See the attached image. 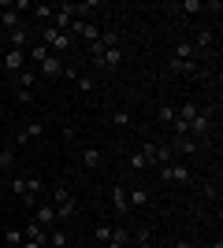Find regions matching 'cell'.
Masks as SVG:
<instances>
[{
	"mask_svg": "<svg viewBox=\"0 0 223 248\" xmlns=\"http://www.w3.org/2000/svg\"><path fill=\"white\" fill-rule=\"evenodd\" d=\"M34 222H37V226H56V222H60V218H56V207L52 204H37V218H34Z\"/></svg>",
	"mask_w": 223,
	"mask_h": 248,
	"instance_id": "12",
	"label": "cell"
},
{
	"mask_svg": "<svg viewBox=\"0 0 223 248\" xmlns=\"http://www.w3.org/2000/svg\"><path fill=\"white\" fill-rule=\"evenodd\" d=\"M78 159H82V167L86 170H101V148H82V155H78Z\"/></svg>",
	"mask_w": 223,
	"mask_h": 248,
	"instance_id": "15",
	"label": "cell"
},
{
	"mask_svg": "<svg viewBox=\"0 0 223 248\" xmlns=\"http://www.w3.org/2000/svg\"><path fill=\"white\" fill-rule=\"evenodd\" d=\"M22 233H26V241H37V245H49V230H45V226H37V222H34V218H30V222H26V230H22Z\"/></svg>",
	"mask_w": 223,
	"mask_h": 248,
	"instance_id": "13",
	"label": "cell"
},
{
	"mask_svg": "<svg viewBox=\"0 0 223 248\" xmlns=\"http://www.w3.org/2000/svg\"><path fill=\"white\" fill-rule=\"evenodd\" d=\"M41 134H45L41 123H26V126L19 130V137H15V141H19V145H26V141H34V137H41Z\"/></svg>",
	"mask_w": 223,
	"mask_h": 248,
	"instance_id": "19",
	"label": "cell"
},
{
	"mask_svg": "<svg viewBox=\"0 0 223 248\" xmlns=\"http://www.w3.org/2000/svg\"><path fill=\"white\" fill-rule=\"evenodd\" d=\"M127 163H130V170H149V163H145V155H141V152H130Z\"/></svg>",
	"mask_w": 223,
	"mask_h": 248,
	"instance_id": "30",
	"label": "cell"
},
{
	"mask_svg": "<svg viewBox=\"0 0 223 248\" xmlns=\"http://www.w3.org/2000/svg\"><path fill=\"white\" fill-rule=\"evenodd\" d=\"M160 170V182H179V186H193V170L186 163H164V167H156Z\"/></svg>",
	"mask_w": 223,
	"mask_h": 248,
	"instance_id": "4",
	"label": "cell"
},
{
	"mask_svg": "<svg viewBox=\"0 0 223 248\" xmlns=\"http://www.w3.org/2000/svg\"><path fill=\"white\" fill-rule=\"evenodd\" d=\"M134 123V115L127 111V108H116V111H112V126H130Z\"/></svg>",
	"mask_w": 223,
	"mask_h": 248,
	"instance_id": "25",
	"label": "cell"
},
{
	"mask_svg": "<svg viewBox=\"0 0 223 248\" xmlns=\"http://www.w3.org/2000/svg\"><path fill=\"white\" fill-rule=\"evenodd\" d=\"M168 71L171 74H201V67L190 63V60H175V56H171V60H168Z\"/></svg>",
	"mask_w": 223,
	"mask_h": 248,
	"instance_id": "14",
	"label": "cell"
},
{
	"mask_svg": "<svg viewBox=\"0 0 223 248\" xmlns=\"http://www.w3.org/2000/svg\"><path fill=\"white\" fill-rule=\"evenodd\" d=\"M11 78H15V89L30 93V85L37 82V71H19V74H11Z\"/></svg>",
	"mask_w": 223,
	"mask_h": 248,
	"instance_id": "20",
	"label": "cell"
},
{
	"mask_svg": "<svg viewBox=\"0 0 223 248\" xmlns=\"http://www.w3.org/2000/svg\"><path fill=\"white\" fill-rule=\"evenodd\" d=\"M45 56H49V48H45L41 41H34V45H30V63H34V67H37V63H41Z\"/></svg>",
	"mask_w": 223,
	"mask_h": 248,
	"instance_id": "29",
	"label": "cell"
},
{
	"mask_svg": "<svg viewBox=\"0 0 223 248\" xmlns=\"http://www.w3.org/2000/svg\"><path fill=\"white\" fill-rule=\"evenodd\" d=\"M11 167H15V152L4 148V152H0V170H11Z\"/></svg>",
	"mask_w": 223,
	"mask_h": 248,
	"instance_id": "33",
	"label": "cell"
},
{
	"mask_svg": "<svg viewBox=\"0 0 223 248\" xmlns=\"http://www.w3.org/2000/svg\"><path fill=\"white\" fill-rule=\"evenodd\" d=\"M112 226H116V222H101V226H97V245H108V237H112Z\"/></svg>",
	"mask_w": 223,
	"mask_h": 248,
	"instance_id": "32",
	"label": "cell"
},
{
	"mask_svg": "<svg viewBox=\"0 0 223 248\" xmlns=\"http://www.w3.org/2000/svg\"><path fill=\"white\" fill-rule=\"evenodd\" d=\"M171 56H175V60H190V63H197V56H201V52L193 48L190 41H179V45H175V52H171Z\"/></svg>",
	"mask_w": 223,
	"mask_h": 248,
	"instance_id": "18",
	"label": "cell"
},
{
	"mask_svg": "<svg viewBox=\"0 0 223 248\" xmlns=\"http://www.w3.org/2000/svg\"><path fill=\"white\" fill-rule=\"evenodd\" d=\"M127 204L134 207V211H141V207L153 204V197H149V189H145V186H130V189H127Z\"/></svg>",
	"mask_w": 223,
	"mask_h": 248,
	"instance_id": "9",
	"label": "cell"
},
{
	"mask_svg": "<svg viewBox=\"0 0 223 248\" xmlns=\"http://www.w3.org/2000/svg\"><path fill=\"white\" fill-rule=\"evenodd\" d=\"M30 8H34L30 0H11V11H30Z\"/></svg>",
	"mask_w": 223,
	"mask_h": 248,
	"instance_id": "35",
	"label": "cell"
},
{
	"mask_svg": "<svg viewBox=\"0 0 223 248\" xmlns=\"http://www.w3.org/2000/svg\"><path fill=\"white\" fill-rule=\"evenodd\" d=\"M49 204L56 207V218H60V222H67V218H74V215H78V207H82V204H78V197H74V193H71V189H67V186L52 189V200H49Z\"/></svg>",
	"mask_w": 223,
	"mask_h": 248,
	"instance_id": "1",
	"label": "cell"
},
{
	"mask_svg": "<svg viewBox=\"0 0 223 248\" xmlns=\"http://www.w3.org/2000/svg\"><path fill=\"white\" fill-rule=\"evenodd\" d=\"M19 248H41V245H37V241H22Z\"/></svg>",
	"mask_w": 223,
	"mask_h": 248,
	"instance_id": "36",
	"label": "cell"
},
{
	"mask_svg": "<svg viewBox=\"0 0 223 248\" xmlns=\"http://www.w3.org/2000/svg\"><path fill=\"white\" fill-rule=\"evenodd\" d=\"M141 155H145V163L149 167H164V163H175V152H171L168 145H156V141H141L138 148Z\"/></svg>",
	"mask_w": 223,
	"mask_h": 248,
	"instance_id": "3",
	"label": "cell"
},
{
	"mask_svg": "<svg viewBox=\"0 0 223 248\" xmlns=\"http://www.w3.org/2000/svg\"><path fill=\"white\" fill-rule=\"evenodd\" d=\"M22 63H26V52H19V48H8V56H4V67H8L11 74H19V71H22Z\"/></svg>",
	"mask_w": 223,
	"mask_h": 248,
	"instance_id": "16",
	"label": "cell"
},
{
	"mask_svg": "<svg viewBox=\"0 0 223 248\" xmlns=\"http://www.w3.org/2000/svg\"><path fill=\"white\" fill-rule=\"evenodd\" d=\"M34 45V33H30V26H19V30H11L8 33V48H19V52H26Z\"/></svg>",
	"mask_w": 223,
	"mask_h": 248,
	"instance_id": "8",
	"label": "cell"
},
{
	"mask_svg": "<svg viewBox=\"0 0 223 248\" xmlns=\"http://www.w3.org/2000/svg\"><path fill=\"white\" fill-rule=\"evenodd\" d=\"M119 63H123V45H112V48H104V56L93 63L97 71H116Z\"/></svg>",
	"mask_w": 223,
	"mask_h": 248,
	"instance_id": "7",
	"label": "cell"
},
{
	"mask_svg": "<svg viewBox=\"0 0 223 248\" xmlns=\"http://www.w3.org/2000/svg\"><path fill=\"white\" fill-rule=\"evenodd\" d=\"M37 74H41V78H64V56H52V52H49V56L37 63Z\"/></svg>",
	"mask_w": 223,
	"mask_h": 248,
	"instance_id": "6",
	"label": "cell"
},
{
	"mask_svg": "<svg viewBox=\"0 0 223 248\" xmlns=\"http://www.w3.org/2000/svg\"><path fill=\"white\" fill-rule=\"evenodd\" d=\"M160 123H164V126H175V119H179V111H175V108H171V104H164V108H160Z\"/></svg>",
	"mask_w": 223,
	"mask_h": 248,
	"instance_id": "28",
	"label": "cell"
},
{
	"mask_svg": "<svg viewBox=\"0 0 223 248\" xmlns=\"http://www.w3.org/2000/svg\"><path fill=\"white\" fill-rule=\"evenodd\" d=\"M49 245H52V248H67V245H71L67 230H52V233H49Z\"/></svg>",
	"mask_w": 223,
	"mask_h": 248,
	"instance_id": "26",
	"label": "cell"
},
{
	"mask_svg": "<svg viewBox=\"0 0 223 248\" xmlns=\"http://www.w3.org/2000/svg\"><path fill=\"white\" fill-rule=\"evenodd\" d=\"M130 248H156V245H153V233H149V230L130 233Z\"/></svg>",
	"mask_w": 223,
	"mask_h": 248,
	"instance_id": "23",
	"label": "cell"
},
{
	"mask_svg": "<svg viewBox=\"0 0 223 248\" xmlns=\"http://www.w3.org/2000/svg\"><path fill=\"white\" fill-rule=\"evenodd\" d=\"M60 137H64V145H74V141H78V130H74V126H64Z\"/></svg>",
	"mask_w": 223,
	"mask_h": 248,
	"instance_id": "34",
	"label": "cell"
},
{
	"mask_svg": "<svg viewBox=\"0 0 223 248\" xmlns=\"http://www.w3.org/2000/svg\"><path fill=\"white\" fill-rule=\"evenodd\" d=\"M0 26H4V30H19L22 26V19H19V11H11V4L8 0H0Z\"/></svg>",
	"mask_w": 223,
	"mask_h": 248,
	"instance_id": "10",
	"label": "cell"
},
{
	"mask_svg": "<svg viewBox=\"0 0 223 248\" xmlns=\"http://www.w3.org/2000/svg\"><path fill=\"white\" fill-rule=\"evenodd\" d=\"M104 248H130V233L123 226H112V237H108Z\"/></svg>",
	"mask_w": 223,
	"mask_h": 248,
	"instance_id": "17",
	"label": "cell"
},
{
	"mask_svg": "<svg viewBox=\"0 0 223 248\" xmlns=\"http://www.w3.org/2000/svg\"><path fill=\"white\" fill-rule=\"evenodd\" d=\"M193 48H197V52H201V48H212V45H216V33L212 30H197V37H193Z\"/></svg>",
	"mask_w": 223,
	"mask_h": 248,
	"instance_id": "22",
	"label": "cell"
},
{
	"mask_svg": "<svg viewBox=\"0 0 223 248\" xmlns=\"http://www.w3.org/2000/svg\"><path fill=\"white\" fill-rule=\"evenodd\" d=\"M168 148L175 152V159H179V155H193V152H201V141H193L190 134H175Z\"/></svg>",
	"mask_w": 223,
	"mask_h": 248,
	"instance_id": "5",
	"label": "cell"
},
{
	"mask_svg": "<svg viewBox=\"0 0 223 248\" xmlns=\"http://www.w3.org/2000/svg\"><path fill=\"white\" fill-rule=\"evenodd\" d=\"M4 241H8V248H19L22 241H26V233H22V230H8V233H4Z\"/></svg>",
	"mask_w": 223,
	"mask_h": 248,
	"instance_id": "31",
	"label": "cell"
},
{
	"mask_svg": "<svg viewBox=\"0 0 223 248\" xmlns=\"http://www.w3.org/2000/svg\"><path fill=\"white\" fill-rule=\"evenodd\" d=\"M205 248H223V241H216V245H205Z\"/></svg>",
	"mask_w": 223,
	"mask_h": 248,
	"instance_id": "37",
	"label": "cell"
},
{
	"mask_svg": "<svg viewBox=\"0 0 223 248\" xmlns=\"http://www.w3.org/2000/svg\"><path fill=\"white\" fill-rule=\"evenodd\" d=\"M37 41L52 52V56H64V52L71 48V33L56 30V26H41V30H37Z\"/></svg>",
	"mask_w": 223,
	"mask_h": 248,
	"instance_id": "2",
	"label": "cell"
},
{
	"mask_svg": "<svg viewBox=\"0 0 223 248\" xmlns=\"http://www.w3.org/2000/svg\"><path fill=\"white\" fill-rule=\"evenodd\" d=\"M34 15H37V22H41V26H49V22H52V15H56V8H52V4H34Z\"/></svg>",
	"mask_w": 223,
	"mask_h": 248,
	"instance_id": "24",
	"label": "cell"
},
{
	"mask_svg": "<svg viewBox=\"0 0 223 248\" xmlns=\"http://www.w3.org/2000/svg\"><path fill=\"white\" fill-rule=\"evenodd\" d=\"M71 82L78 85V93H93L97 78H93V74H82V71H74V78H71Z\"/></svg>",
	"mask_w": 223,
	"mask_h": 248,
	"instance_id": "21",
	"label": "cell"
},
{
	"mask_svg": "<svg viewBox=\"0 0 223 248\" xmlns=\"http://www.w3.org/2000/svg\"><path fill=\"white\" fill-rule=\"evenodd\" d=\"M112 207H116L119 218L130 211V204H127V186H112Z\"/></svg>",
	"mask_w": 223,
	"mask_h": 248,
	"instance_id": "11",
	"label": "cell"
},
{
	"mask_svg": "<svg viewBox=\"0 0 223 248\" xmlns=\"http://www.w3.org/2000/svg\"><path fill=\"white\" fill-rule=\"evenodd\" d=\"M4 148H8V145H4V137H0V152H4Z\"/></svg>",
	"mask_w": 223,
	"mask_h": 248,
	"instance_id": "38",
	"label": "cell"
},
{
	"mask_svg": "<svg viewBox=\"0 0 223 248\" xmlns=\"http://www.w3.org/2000/svg\"><path fill=\"white\" fill-rule=\"evenodd\" d=\"M179 11L182 15H197V11H205V0H182Z\"/></svg>",
	"mask_w": 223,
	"mask_h": 248,
	"instance_id": "27",
	"label": "cell"
}]
</instances>
